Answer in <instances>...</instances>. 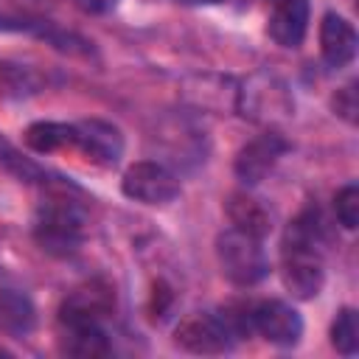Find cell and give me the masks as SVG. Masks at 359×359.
<instances>
[{
	"instance_id": "obj_4",
	"label": "cell",
	"mask_w": 359,
	"mask_h": 359,
	"mask_svg": "<svg viewBox=\"0 0 359 359\" xmlns=\"http://www.w3.org/2000/svg\"><path fill=\"white\" fill-rule=\"evenodd\" d=\"M174 339L180 348L191 351V353H202V356H213V353H224L230 351L236 334L230 328V323L219 314H188L185 320H180Z\"/></svg>"
},
{
	"instance_id": "obj_3",
	"label": "cell",
	"mask_w": 359,
	"mask_h": 359,
	"mask_svg": "<svg viewBox=\"0 0 359 359\" xmlns=\"http://www.w3.org/2000/svg\"><path fill=\"white\" fill-rule=\"evenodd\" d=\"M84 216L67 199H48L36 216V241L53 255H70L81 244Z\"/></svg>"
},
{
	"instance_id": "obj_5",
	"label": "cell",
	"mask_w": 359,
	"mask_h": 359,
	"mask_svg": "<svg viewBox=\"0 0 359 359\" xmlns=\"http://www.w3.org/2000/svg\"><path fill=\"white\" fill-rule=\"evenodd\" d=\"M121 188L129 199L143 202V205H168L180 196L177 177L165 165L151 163V160L129 165L123 180H121Z\"/></svg>"
},
{
	"instance_id": "obj_18",
	"label": "cell",
	"mask_w": 359,
	"mask_h": 359,
	"mask_svg": "<svg viewBox=\"0 0 359 359\" xmlns=\"http://www.w3.org/2000/svg\"><path fill=\"white\" fill-rule=\"evenodd\" d=\"M334 107H337V112L345 115L348 121H356V93H353V84H348V87L337 95Z\"/></svg>"
},
{
	"instance_id": "obj_19",
	"label": "cell",
	"mask_w": 359,
	"mask_h": 359,
	"mask_svg": "<svg viewBox=\"0 0 359 359\" xmlns=\"http://www.w3.org/2000/svg\"><path fill=\"white\" fill-rule=\"evenodd\" d=\"M76 6L84 11V14H107L118 6V0H76Z\"/></svg>"
},
{
	"instance_id": "obj_2",
	"label": "cell",
	"mask_w": 359,
	"mask_h": 359,
	"mask_svg": "<svg viewBox=\"0 0 359 359\" xmlns=\"http://www.w3.org/2000/svg\"><path fill=\"white\" fill-rule=\"evenodd\" d=\"M216 258H219L222 275L238 286H252L269 272V261L261 247V238L236 227L224 230L216 238Z\"/></svg>"
},
{
	"instance_id": "obj_16",
	"label": "cell",
	"mask_w": 359,
	"mask_h": 359,
	"mask_svg": "<svg viewBox=\"0 0 359 359\" xmlns=\"http://www.w3.org/2000/svg\"><path fill=\"white\" fill-rule=\"evenodd\" d=\"M331 342L339 353L351 356L359 348V317L353 309H342L331 325Z\"/></svg>"
},
{
	"instance_id": "obj_6",
	"label": "cell",
	"mask_w": 359,
	"mask_h": 359,
	"mask_svg": "<svg viewBox=\"0 0 359 359\" xmlns=\"http://www.w3.org/2000/svg\"><path fill=\"white\" fill-rule=\"evenodd\" d=\"M250 323L264 339H269L275 345H297V339L303 337L300 314L280 300H266V303L255 306L250 314Z\"/></svg>"
},
{
	"instance_id": "obj_12",
	"label": "cell",
	"mask_w": 359,
	"mask_h": 359,
	"mask_svg": "<svg viewBox=\"0 0 359 359\" xmlns=\"http://www.w3.org/2000/svg\"><path fill=\"white\" fill-rule=\"evenodd\" d=\"M112 311V292L107 286H98V283H90V286H81L76 289L65 306H62V320H93L98 323L104 314Z\"/></svg>"
},
{
	"instance_id": "obj_1",
	"label": "cell",
	"mask_w": 359,
	"mask_h": 359,
	"mask_svg": "<svg viewBox=\"0 0 359 359\" xmlns=\"http://www.w3.org/2000/svg\"><path fill=\"white\" fill-rule=\"evenodd\" d=\"M320 241H323V227L311 210L297 216L283 233L280 280L300 300H311L323 289L325 269H323Z\"/></svg>"
},
{
	"instance_id": "obj_14",
	"label": "cell",
	"mask_w": 359,
	"mask_h": 359,
	"mask_svg": "<svg viewBox=\"0 0 359 359\" xmlns=\"http://www.w3.org/2000/svg\"><path fill=\"white\" fill-rule=\"evenodd\" d=\"M25 143L34 151H39V154L76 149V126L53 123V121H39V123H31L25 129Z\"/></svg>"
},
{
	"instance_id": "obj_11",
	"label": "cell",
	"mask_w": 359,
	"mask_h": 359,
	"mask_svg": "<svg viewBox=\"0 0 359 359\" xmlns=\"http://www.w3.org/2000/svg\"><path fill=\"white\" fill-rule=\"evenodd\" d=\"M62 351L67 356H79V359H95V356H107L109 353V342L107 334L101 331L98 323L93 320H62Z\"/></svg>"
},
{
	"instance_id": "obj_17",
	"label": "cell",
	"mask_w": 359,
	"mask_h": 359,
	"mask_svg": "<svg viewBox=\"0 0 359 359\" xmlns=\"http://www.w3.org/2000/svg\"><path fill=\"white\" fill-rule=\"evenodd\" d=\"M334 208H337V219L342 222V227L345 230H353L359 224V188L356 185H345L337 194Z\"/></svg>"
},
{
	"instance_id": "obj_7",
	"label": "cell",
	"mask_w": 359,
	"mask_h": 359,
	"mask_svg": "<svg viewBox=\"0 0 359 359\" xmlns=\"http://www.w3.org/2000/svg\"><path fill=\"white\" fill-rule=\"evenodd\" d=\"M283 151H286V140L280 135H275V132H266V135L250 140L236 157V177L244 185L261 182L275 168V163L280 160Z\"/></svg>"
},
{
	"instance_id": "obj_10",
	"label": "cell",
	"mask_w": 359,
	"mask_h": 359,
	"mask_svg": "<svg viewBox=\"0 0 359 359\" xmlns=\"http://www.w3.org/2000/svg\"><path fill=\"white\" fill-rule=\"evenodd\" d=\"M356 31L339 14H325L320 25V50L328 67H345L356 56Z\"/></svg>"
},
{
	"instance_id": "obj_13",
	"label": "cell",
	"mask_w": 359,
	"mask_h": 359,
	"mask_svg": "<svg viewBox=\"0 0 359 359\" xmlns=\"http://www.w3.org/2000/svg\"><path fill=\"white\" fill-rule=\"evenodd\" d=\"M227 216H230V222H233L236 230H244V233H250V236H255V238H264V236L269 233V227H272V219H269L266 208H264L258 199L247 196V194L230 196V202H227Z\"/></svg>"
},
{
	"instance_id": "obj_9",
	"label": "cell",
	"mask_w": 359,
	"mask_h": 359,
	"mask_svg": "<svg viewBox=\"0 0 359 359\" xmlns=\"http://www.w3.org/2000/svg\"><path fill=\"white\" fill-rule=\"evenodd\" d=\"M306 22H309V3L306 0H272L266 31L278 45L297 48L306 36Z\"/></svg>"
},
{
	"instance_id": "obj_15",
	"label": "cell",
	"mask_w": 359,
	"mask_h": 359,
	"mask_svg": "<svg viewBox=\"0 0 359 359\" xmlns=\"http://www.w3.org/2000/svg\"><path fill=\"white\" fill-rule=\"evenodd\" d=\"M36 323V314H34V306L25 294L20 292H0V328L8 331L11 337H25L31 334Z\"/></svg>"
},
{
	"instance_id": "obj_8",
	"label": "cell",
	"mask_w": 359,
	"mask_h": 359,
	"mask_svg": "<svg viewBox=\"0 0 359 359\" xmlns=\"http://www.w3.org/2000/svg\"><path fill=\"white\" fill-rule=\"evenodd\" d=\"M76 149L98 165H115L123 154V137L112 123L93 118L76 123Z\"/></svg>"
},
{
	"instance_id": "obj_20",
	"label": "cell",
	"mask_w": 359,
	"mask_h": 359,
	"mask_svg": "<svg viewBox=\"0 0 359 359\" xmlns=\"http://www.w3.org/2000/svg\"><path fill=\"white\" fill-rule=\"evenodd\" d=\"M177 3H182V6H216L222 0H177Z\"/></svg>"
}]
</instances>
